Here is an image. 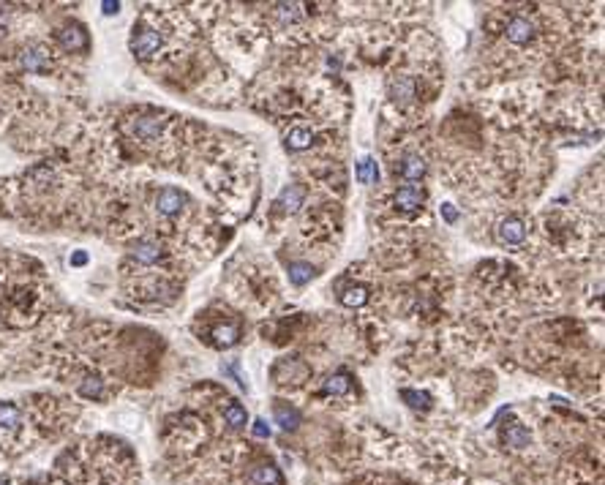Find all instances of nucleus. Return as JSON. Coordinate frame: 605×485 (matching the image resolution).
<instances>
[{
    "label": "nucleus",
    "instance_id": "3",
    "mask_svg": "<svg viewBox=\"0 0 605 485\" xmlns=\"http://www.w3.org/2000/svg\"><path fill=\"white\" fill-rule=\"evenodd\" d=\"M164 126H166V120H161V118H137V120H131L129 129L140 142H155L164 134Z\"/></svg>",
    "mask_w": 605,
    "mask_h": 485
},
{
    "label": "nucleus",
    "instance_id": "11",
    "mask_svg": "<svg viewBox=\"0 0 605 485\" xmlns=\"http://www.w3.org/2000/svg\"><path fill=\"white\" fill-rule=\"evenodd\" d=\"M273 417H276V422H278L284 431H295V428L300 425V412H298L295 407L284 404V401H278V404L273 407Z\"/></svg>",
    "mask_w": 605,
    "mask_h": 485
},
{
    "label": "nucleus",
    "instance_id": "12",
    "mask_svg": "<svg viewBox=\"0 0 605 485\" xmlns=\"http://www.w3.org/2000/svg\"><path fill=\"white\" fill-rule=\"evenodd\" d=\"M417 96V87H415V79L409 76H398L390 82V98L393 101H412Z\"/></svg>",
    "mask_w": 605,
    "mask_h": 485
},
{
    "label": "nucleus",
    "instance_id": "13",
    "mask_svg": "<svg viewBox=\"0 0 605 485\" xmlns=\"http://www.w3.org/2000/svg\"><path fill=\"white\" fill-rule=\"evenodd\" d=\"M502 439H505V444L507 447H513V450H521V447H527L529 444V428L527 425H521V422H513L510 428H505V433H502Z\"/></svg>",
    "mask_w": 605,
    "mask_h": 485
},
{
    "label": "nucleus",
    "instance_id": "10",
    "mask_svg": "<svg viewBox=\"0 0 605 485\" xmlns=\"http://www.w3.org/2000/svg\"><path fill=\"white\" fill-rule=\"evenodd\" d=\"M248 483L251 485H281V472L273 466V464H262V466H254L251 475H248Z\"/></svg>",
    "mask_w": 605,
    "mask_h": 485
},
{
    "label": "nucleus",
    "instance_id": "6",
    "mask_svg": "<svg viewBox=\"0 0 605 485\" xmlns=\"http://www.w3.org/2000/svg\"><path fill=\"white\" fill-rule=\"evenodd\" d=\"M505 36L513 44H529L531 39H534V22L527 19V17H513L507 22V28H505Z\"/></svg>",
    "mask_w": 605,
    "mask_h": 485
},
{
    "label": "nucleus",
    "instance_id": "15",
    "mask_svg": "<svg viewBox=\"0 0 605 485\" xmlns=\"http://www.w3.org/2000/svg\"><path fill=\"white\" fill-rule=\"evenodd\" d=\"M401 175H404L406 180H420V177L426 175V161H423L420 155H406V158L401 161Z\"/></svg>",
    "mask_w": 605,
    "mask_h": 485
},
{
    "label": "nucleus",
    "instance_id": "23",
    "mask_svg": "<svg viewBox=\"0 0 605 485\" xmlns=\"http://www.w3.org/2000/svg\"><path fill=\"white\" fill-rule=\"evenodd\" d=\"M224 420H227V425H232V428H245L248 415H245V409H243L240 404H229L227 409H224Z\"/></svg>",
    "mask_w": 605,
    "mask_h": 485
},
{
    "label": "nucleus",
    "instance_id": "21",
    "mask_svg": "<svg viewBox=\"0 0 605 485\" xmlns=\"http://www.w3.org/2000/svg\"><path fill=\"white\" fill-rule=\"evenodd\" d=\"M311 278H314V268H311V265H305V262H292V265H289V281H292L295 286L308 283Z\"/></svg>",
    "mask_w": 605,
    "mask_h": 485
},
{
    "label": "nucleus",
    "instance_id": "18",
    "mask_svg": "<svg viewBox=\"0 0 605 485\" xmlns=\"http://www.w3.org/2000/svg\"><path fill=\"white\" fill-rule=\"evenodd\" d=\"M341 303H344V305H349V308L366 305V303H368V289H366V286H349V289H344Z\"/></svg>",
    "mask_w": 605,
    "mask_h": 485
},
{
    "label": "nucleus",
    "instance_id": "16",
    "mask_svg": "<svg viewBox=\"0 0 605 485\" xmlns=\"http://www.w3.org/2000/svg\"><path fill=\"white\" fill-rule=\"evenodd\" d=\"M22 425V415L14 404H0V428L3 431H16Z\"/></svg>",
    "mask_w": 605,
    "mask_h": 485
},
{
    "label": "nucleus",
    "instance_id": "26",
    "mask_svg": "<svg viewBox=\"0 0 605 485\" xmlns=\"http://www.w3.org/2000/svg\"><path fill=\"white\" fill-rule=\"evenodd\" d=\"M278 8V17L284 19V22H295L298 17H300V3H281V6H276Z\"/></svg>",
    "mask_w": 605,
    "mask_h": 485
},
{
    "label": "nucleus",
    "instance_id": "7",
    "mask_svg": "<svg viewBox=\"0 0 605 485\" xmlns=\"http://www.w3.org/2000/svg\"><path fill=\"white\" fill-rule=\"evenodd\" d=\"M426 202V191L417 188V186H404L395 191V208H401L404 213H415V210L423 208Z\"/></svg>",
    "mask_w": 605,
    "mask_h": 485
},
{
    "label": "nucleus",
    "instance_id": "22",
    "mask_svg": "<svg viewBox=\"0 0 605 485\" xmlns=\"http://www.w3.org/2000/svg\"><path fill=\"white\" fill-rule=\"evenodd\" d=\"M79 393L85 398H101L104 396V382L98 376H85L82 385H79Z\"/></svg>",
    "mask_w": 605,
    "mask_h": 485
},
{
    "label": "nucleus",
    "instance_id": "14",
    "mask_svg": "<svg viewBox=\"0 0 605 485\" xmlns=\"http://www.w3.org/2000/svg\"><path fill=\"white\" fill-rule=\"evenodd\" d=\"M302 202H305V191H302L300 186H287V188L281 191V197H278V205L284 210H289V213L300 210Z\"/></svg>",
    "mask_w": 605,
    "mask_h": 485
},
{
    "label": "nucleus",
    "instance_id": "8",
    "mask_svg": "<svg viewBox=\"0 0 605 485\" xmlns=\"http://www.w3.org/2000/svg\"><path fill=\"white\" fill-rule=\"evenodd\" d=\"M527 237V224L521 218H507L499 224V240L507 246H518Z\"/></svg>",
    "mask_w": 605,
    "mask_h": 485
},
{
    "label": "nucleus",
    "instance_id": "1",
    "mask_svg": "<svg viewBox=\"0 0 605 485\" xmlns=\"http://www.w3.org/2000/svg\"><path fill=\"white\" fill-rule=\"evenodd\" d=\"M158 50H161V36H158V30H151V28L134 30V36H131V52H134L140 61L155 58Z\"/></svg>",
    "mask_w": 605,
    "mask_h": 485
},
{
    "label": "nucleus",
    "instance_id": "31",
    "mask_svg": "<svg viewBox=\"0 0 605 485\" xmlns=\"http://www.w3.org/2000/svg\"><path fill=\"white\" fill-rule=\"evenodd\" d=\"M0 485H11V483H8V480H6V477H0Z\"/></svg>",
    "mask_w": 605,
    "mask_h": 485
},
{
    "label": "nucleus",
    "instance_id": "30",
    "mask_svg": "<svg viewBox=\"0 0 605 485\" xmlns=\"http://www.w3.org/2000/svg\"><path fill=\"white\" fill-rule=\"evenodd\" d=\"M87 262V257L85 254H74V265H85Z\"/></svg>",
    "mask_w": 605,
    "mask_h": 485
},
{
    "label": "nucleus",
    "instance_id": "27",
    "mask_svg": "<svg viewBox=\"0 0 605 485\" xmlns=\"http://www.w3.org/2000/svg\"><path fill=\"white\" fill-rule=\"evenodd\" d=\"M251 431H254V436H270V428L265 425V420H256Z\"/></svg>",
    "mask_w": 605,
    "mask_h": 485
},
{
    "label": "nucleus",
    "instance_id": "20",
    "mask_svg": "<svg viewBox=\"0 0 605 485\" xmlns=\"http://www.w3.org/2000/svg\"><path fill=\"white\" fill-rule=\"evenodd\" d=\"M401 398L412 407V409H428L431 407V396L423 390H401Z\"/></svg>",
    "mask_w": 605,
    "mask_h": 485
},
{
    "label": "nucleus",
    "instance_id": "19",
    "mask_svg": "<svg viewBox=\"0 0 605 485\" xmlns=\"http://www.w3.org/2000/svg\"><path fill=\"white\" fill-rule=\"evenodd\" d=\"M349 387H352L349 374H336L324 382V393H330V396H344V393H349Z\"/></svg>",
    "mask_w": 605,
    "mask_h": 485
},
{
    "label": "nucleus",
    "instance_id": "17",
    "mask_svg": "<svg viewBox=\"0 0 605 485\" xmlns=\"http://www.w3.org/2000/svg\"><path fill=\"white\" fill-rule=\"evenodd\" d=\"M311 142H314L311 129H292V131L287 134V147H289V150H308Z\"/></svg>",
    "mask_w": 605,
    "mask_h": 485
},
{
    "label": "nucleus",
    "instance_id": "29",
    "mask_svg": "<svg viewBox=\"0 0 605 485\" xmlns=\"http://www.w3.org/2000/svg\"><path fill=\"white\" fill-rule=\"evenodd\" d=\"M101 8H104V14H118V8H120V3H104Z\"/></svg>",
    "mask_w": 605,
    "mask_h": 485
},
{
    "label": "nucleus",
    "instance_id": "25",
    "mask_svg": "<svg viewBox=\"0 0 605 485\" xmlns=\"http://www.w3.org/2000/svg\"><path fill=\"white\" fill-rule=\"evenodd\" d=\"M237 336H240V330H237L234 325H224V327H219V330L213 333V338H216L219 347H234V344H237Z\"/></svg>",
    "mask_w": 605,
    "mask_h": 485
},
{
    "label": "nucleus",
    "instance_id": "24",
    "mask_svg": "<svg viewBox=\"0 0 605 485\" xmlns=\"http://www.w3.org/2000/svg\"><path fill=\"white\" fill-rule=\"evenodd\" d=\"M358 180H360V183H377L379 169L374 158H363V161H360V166H358Z\"/></svg>",
    "mask_w": 605,
    "mask_h": 485
},
{
    "label": "nucleus",
    "instance_id": "4",
    "mask_svg": "<svg viewBox=\"0 0 605 485\" xmlns=\"http://www.w3.org/2000/svg\"><path fill=\"white\" fill-rule=\"evenodd\" d=\"M186 205V197H183V191H177V188H161L158 191V197H155V210L161 213V215H177L180 210Z\"/></svg>",
    "mask_w": 605,
    "mask_h": 485
},
{
    "label": "nucleus",
    "instance_id": "9",
    "mask_svg": "<svg viewBox=\"0 0 605 485\" xmlns=\"http://www.w3.org/2000/svg\"><path fill=\"white\" fill-rule=\"evenodd\" d=\"M131 259L140 262V265H155V262L161 259V248H158V243H153V240H140V243L131 248Z\"/></svg>",
    "mask_w": 605,
    "mask_h": 485
},
{
    "label": "nucleus",
    "instance_id": "2",
    "mask_svg": "<svg viewBox=\"0 0 605 485\" xmlns=\"http://www.w3.org/2000/svg\"><path fill=\"white\" fill-rule=\"evenodd\" d=\"M19 66L30 71V74H44V71L52 69V58L41 44H33V47H25L19 52Z\"/></svg>",
    "mask_w": 605,
    "mask_h": 485
},
{
    "label": "nucleus",
    "instance_id": "28",
    "mask_svg": "<svg viewBox=\"0 0 605 485\" xmlns=\"http://www.w3.org/2000/svg\"><path fill=\"white\" fill-rule=\"evenodd\" d=\"M442 215H445V221H448V224H453L455 218H458V213H455L453 205H442Z\"/></svg>",
    "mask_w": 605,
    "mask_h": 485
},
{
    "label": "nucleus",
    "instance_id": "5",
    "mask_svg": "<svg viewBox=\"0 0 605 485\" xmlns=\"http://www.w3.org/2000/svg\"><path fill=\"white\" fill-rule=\"evenodd\" d=\"M58 41H60V47L66 50V52H82L85 47H87V33H85V28L82 25H66L60 33H58Z\"/></svg>",
    "mask_w": 605,
    "mask_h": 485
}]
</instances>
